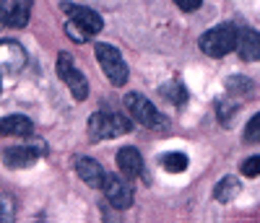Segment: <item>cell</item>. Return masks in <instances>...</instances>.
Wrapping results in <instances>:
<instances>
[{"label": "cell", "mask_w": 260, "mask_h": 223, "mask_svg": "<svg viewBox=\"0 0 260 223\" xmlns=\"http://www.w3.org/2000/svg\"><path fill=\"white\" fill-rule=\"evenodd\" d=\"M180 11H185V13H192V11H198L201 6H203V0H172Z\"/></svg>", "instance_id": "7402d4cb"}, {"label": "cell", "mask_w": 260, "mask_h": 223, "mask_svg": "<svg viewBox=\"0 0 260 223\" xmlns=\"http://www.w3.org/2000/svg\"><path fill=\"white\" fill-rule=\"evenodd\" d=\"M237 55L245 62L260 60V31H255L250 26L240 29V34H237Z\"/></svg>", "instance_id": "30bf717a"}, {"label": "cell", "mask_w": 260, "mask_h": 223, "mask_svg": "<svg viewBox=\"0 0 260 223\" xmlns=\"http://www.w3.org/2000/svg\"><path fill=\"white\" fill-rule=\"evenodd\" d=\"M57 76L60 81L71 88V94L76 101H83L86 96H89V81H86V76L76 68V62L68 52H60L57 55Z\"/></svg>", "instance_id": "5b68a950"}, {"label": "cell", "mask_w": 260, "mask_h": 223, "mask_svg": "<svg viewBox=\"0 0 260 223\" xmlns=\"http://www.w3.org/2000/svg\"><path fill=\"white\" fill-rule=\"evenodd\" d=\"M62 11H65V16H68L71 21L81 24L86 31H91V34H99V31L104 29L102 16H99L96 11H91V8H86V6H76V3H68V0H65Z\"/></svg>", "instance_id": "ba28073f"}, {"label": "cell", "mask_w": 260, "mask_h": 223, "mask_svg": "<svg viewBox=\"0 0 260 223\" xmlns=\"http://www.w3.org/2000/svg\"><path fill=\"white\" fill-rule=\"evenodd\" d=\"M115 161H117V169L122 171V176H127V179H133V176H138L143 171V159H141V153L133 145L120 148L117 156H115Z\"/></svg>", "instance_id": "7c38bea8"}, {"label": "cell", "mask_w": 260, "mask_h": 223, "mask_svg": "<svg viewBox=\"0 0 260 223\" xmlns=\"http://www.w3.org/2000/svg\"><path fill=\"white\" fill-rule=\"evenodd\" d=\"M76 171H78V176L89 184L91 190H102L104 187V179H107V171H104V166L99 164V161H94V159H78L76 161Z\"/></svg>", "instance_id": "8fae6325"}, {"label": "cell", "mask_w": 260, "mask_h": 223, "mask_svg": "<svg viewBox=\"0 0 260 223\" xmlns=\"http://www.w3.org/2000/svg\"><path fill=\"white\" fill-rule=\"evenodd\" d=\"M133 130V122H130L125 115L120 112H96V115L89 117V138L96 140H110L117 135H127Z\"/></svg>", "instance_id": "6da1fadb"}, {"label": "cell", "mask_w": 260, "mask_h": 223, "mask_svg": "<svg viewBox=\"0 0 260 223\" xmlns=\"http://www.w3.org/2000/svg\"><path fill=\"white\" fill-rule=\"evenodd\" d=\"M161 94H164L167 99H172L175 104H185V101H187V91H185V86H180V83H167V86H161Z\"/></svg>", "instance_id": "ac0fdd59"}, {"label": "cell", "mask_w": 260, "mask_h": 223, "mask_svg": "<svg viewBox=\"0 0 260 223\" xmlns=\"http://www.w3.org/2000/svg\"><path fill=\"white\" fill-rule=\"evenodd\" d=\"M31 6H34V0H13L8 26L11 29H24L31 18Z\"/></svg>", "instance_id": "5bb4252c"}, {"label": "cell", "mask_w": 260, "mask_h": 223, "mask_svg": "<svg viewBox=\"0 0 260 223\" xmlns=\"http://www.w3.org/2000/svg\"><path fill=\"white\" fill-rule=\"evenodd\" d=\"M237 192H240V182H237L234 176H226V179H221L219 184H216L213 197L219 200V203H229L232 197H237Z\"/></svg>", "instance_id": "9a60e30c"}, {"label": "cell", "mask_w": 260, "mask_h": 223, "mask_svg": "<svg viewBox=\"0 0 260 223\" xmlns=\"http://www.w3.org/2000/svg\"><path fill=\"white\" fill-rule=\"evenodd\" d=\"M237 34H240V29L232 26V24H221V26H213L208 29L198 44L201 50L208 55V57H224L229 52H237Z\"/></svg>", "instance_id": "7a4b0ae2"}, {"label": "cell", "mask_w": 260, "mask_h": 223, "mask_svg": "<svg viewBox=\"0 0 260 223\" xmlns=\"http://www.w3.org/2000/svg\"><path fill=\"white\" fill-rule=\"evenodd\" d=\"M242 174L250 176V179L260 174V156H250V159L242 161Z\"/></svg>", "instance_id": "44dd1931"}, {"label": "cell", "mask_w": 260, "mask_h": 223, "mask_svg": "<svg viewBox=\"0 0 260 223\" xmlns=\"http://www.w3.org/2000/svg\"><path fill=\"white\" fill-rule=\"evenodd\" d=\"M26 65V50L13 39H0V73L16 76Z\"/></svg>", "instance_id": "52a82bcc"}, {"label": "cell", "mask_w": 260, "mask_h": 223, "mask_svg": "<svg viewBox=\"0 0 260 223\" xmlns=\"http://www.w3.org/2000/svg\"><path fill=\"white\" fill-rule=\"evenodd\" d=\"M122 104H125V112H127V115L133 117L138 125L151 127V130H164V127H169V120H167L143 94H136V91L127 94Z\"/></svg>", "instance_id": "3957f363"}, {"label": "cell", "mask_w": 260, "mask_h": 223, "mask_svg": "<svg viewBox=\"0 0 260 223\" xmlns=\"http://www.w3.org/2000/svg\"><path fill=\"white\" fill-rule=\"evenodd\" d=\"M45 151H37V145H13L3 151V164L11 169H26L31 164H37V159Z\"/></svg>", "instance_id": "9c48e42d"}, {"label": "cell", "mask_w": 260, "mask_h": 223, "mask_svg": "<svg viewBox=\"0 0 260 223\" xmlns=\"http://www.w3.org/2000/svg\"><path fill=\"white\" fill-rule=\"evenodd\" d=\"M31 120L29 117H21V115H8V117H0V135H16V138H26L31 135Z\"/></svg>", "instance_id": "4fadbf2b"}, {"label": "cell", "mask_w": 260, "mask_h": 223, "mask_svg": "<svg viewBox=\"0 0 260 223\" xmlns=\"http://www.w3.org/2000/svg\"><path fill=\"white\" fill-rule=\"evenodd\" d=\"M245 140L247 143H260V112L250 117V122L245 125Z\"/></svg>", "instance_id": "ffe728a7"}, {"label": "cell", "mask_w": 260, "mask_h": 223, "mask_svg": "<svg viewBox=\"0 0 260 223\" xmlns=\"http://www.w3.org/2000/svg\"><path fill=\"white\" fill-rule=\"evenodd\" d=\"M8 21H11V3L0 0V26H8Z\"/></svg>", "instance_id": "603a6c76"}, {"label": "cell", "mask_w": 260, "mask_h": 223, "mask_svg": "<svg viewBox=\"0 0 260 223\" xmlns=\"http://www.w3.org/2000/svg\"><path fill=\"white\" fill-rule=\"evenodd\" d=\"M16 218V200L11 195H0V223H11Z\"/></svg>", "instance_id": "e0dca14e"}, {"label": "cell", "mask_w": 260, "mask_h": 223, "mask_svg": "<svg viewBox=\"0 0 260 223\" xmlns=\"http://www.w3.org/2000/svg\"><path fill=\"white\" fill-rule=\"evenodd\" d=\"M65 34H68V39H73V42H89L94 36L91 31H86L81 24H76V21H71V18H68V24H65Z\"/></svg>", "instance_id": "d6986e66"}, {"label": "cell", "mask_w": 260, "mask_h": 223, "mask_svg": "<svg viewBox=\"0 0 260 223\" xmlns=\"http://www.w3.org/2000/svg\"><path fill=\"white\" fill-rule=\"evenodd\" d=\"M161 164H164L167 171L180 174V171L187 169V156H185L182 151H172V153H164V156H161Z\"/></svg>", "instance_id": "2e32d148"}, {"label": "cell", "mask_w": 260, "mask_h": 223, "mask_svg": "<svg viewBox=\"0 0 260 223\" xmlns=\"http://www.w3.org/2000/svg\"><path fill=\"white\" fill-rule=\"evenodd\" d=\"M94 52H96V60H99V65H102V70H104V76L110 78V83L112 86H125L127 83V62L122 60V55H120V50L117 47H112V44H96L94 47Z\"/></svg>", "instance_id": "277c9868"}, {"label": "cell", "mask_w": 260, "mask_h": 223, "mask_svg": "<svg viewBox=\"0 0 260 223\" xmlns=\"http://www.w3.org/2000/svg\"><path fill=\"white\" fill-rule=\"evenodd\" d=\"M102 192L107 197V203H110L112 208H117V210H127L130 205H133V187H130L122 176L107 174Z\"/></svg>", "instance_id": "8992f818"}]
</instances>
